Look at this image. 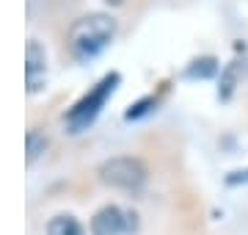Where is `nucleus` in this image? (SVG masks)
<instances>
[{
    "instance_id": "423d86ee",
    "label": "nucleus",
    "mask_w": 248,
    "mask_h": 235,
    "mask_svg": "<svg viewBox=\"0 0 248 235\" xmlns=\"http://www.w3.org/2000/svg\"><path fill=\"white\" fill-rule=\"evenodd\" d=\"M47 235H86V227L80 224L75 216L61 213V216H55L53 221L47 224Z\"/></svg>"
},
{
    "instance_id": "20e7f679",
    "label": "nucleus",
    "mask_w": 248,
    "mask_h": 235,
    "mask_svg": "<svg viewBox=\"0 0 248 235\" xmlns=\"http://www.w3.org/2000/svg\"><path fill=\"white\" fill-rule=\"evenodd\" d=\"M135 230L138 216L119 205H108L91 218V235H135Z\"/></svg>"
},
{
    "instance_id": "6e6552de",
    "label": "nucleus",
    "mask_w": 248,
    "mask_h": 235,
    "mask_svg": "<svg viewBox=\"0 0 248 235\" xmlns=\"http://www.w3.org/2000/svg\"><path fill=\"white\" fill-rule=\"evenodd\" d=\"M218 72V61H215L213 55H207V58H196L190 67H187V78H213Z\"/></svg>"
},
{
    "instance_id": "7ed1b4c3",
    "label": "nucleus",
    "mask_w": 248,
    "mask_h": 235,
    "mask_svg": "<svg viewBox=\"0 0 248 235\" xmlns=\"http://www.w3.org/2000/svg\"><path fill=\"white\" fill-rule=\"evenodd\" d=\"M99 177L113 188L141 191V185L146 183V169L138 158H110L99 166Z\"/></svg>"
},
{
    "instance_id": "f257e3e1",
    "label": "nucleus",
    "mask_w": 248,
    "mask_h": 235,
    "mask_svg": "<svg viewBox=\"0 0 248 235\" xmlns=\"http://www.w3.org/2000/svg\"><path fill=\"white\" fill-rule=\"evenodd\" d=\"M116 36V19L110 14H86L69 28V53L75 61H91L105 50Z\"/></svg>"
},
{
    "instance_id": "f03ea898",
    "label": "nucleus",
    "mask_w": 248,
    "mask_h": 235,
    "mask_svg": "<svg viewBox=\"0 0 248 235\" xmlns=\"http://www.w3.org/2000/svg\"><path fill=\"white\" fill-rule=\"evenodd\" d=\"M119 81H122V75L119 72H108L94 89L86 91V94H83V97L66 111V117H63L66 130H69V133H83L89 125H94V119L99 117V111L105 108V102L113 97Z\"/></svg>"
},
{
    "instance_id": "39448f33",
    "label": "nucleus",
    "mask_w": 248,
    "mask_h": 235,
    "mask_svg": "<svg viewBox=\"0 0 248 235\" xmlns=\"http://www.w3.org/2000/svg\"><path fill=\"white\" fill-rule=\"evenodd\" d=\"M25 81H28V94L42 91L47 83V53L36 39L28 42L25 50Z\"/></svg>"
},
{
    "instance_id": "0eeeda50",
    "label": "nucleus",
    "mask_w": 248,
    "mask_h": 235,
    "mask_svg": "<svg viewBox=\"0 0 248 235\" xmlns=\"http://www.w3.org/2000/svg\"><path fill=\"white\" fill-rule=\"evenodd\" d=\"M240 75H243V69H240V61H232L229 67L221 72V89H218V97H221V100H229L232 94H234V89H237V83H240Z\"/></svg>"
},
{
    "instance_id": "1a4fd4ad",
    "label": "nucleus",
    "mask_w": 248,
    "mask_h": 235,
    "mask_svg": "<svg viewBox=\"0 0 248 235\" xmlns=\"http://www.w3.org/2000/svg\"><path fill=\"white\" fill-rule=\"evenodd\" d=\"M45 150H47V138L39 136L36 130H31V133H28V163H33Z\"/></svg>"
},
{
    "instance_id": "9b49d317",
    "label": "nucleus",
    "mask_w": 248,
    "mask_h": 235,
    "mask_svg": "<svg viewBox=\"0 0 248 235\" xmlns=\"http://www.w3.org/2000/svg\"><path fill=\"white\" fill-rule=\"evenodd\" d=\"M105 3H108V6H122L124 0H105Z\"/></svg>"
},
{
    "instance_id": "9d476101",
    "label": "nucleus",
    "mask_w": 248,
    "mask_h": 235,
    "mask_svg": "<svg viewBox=\"0 0 248 235\" xmlns=\"http://www.w3.org/2000/svg\"><path fill=\"white\" fill-rule=\"evenodd\" d=\"M226 183H232V185H234V183H248V172H232Z\"/></svg>"
}]
</instances>
